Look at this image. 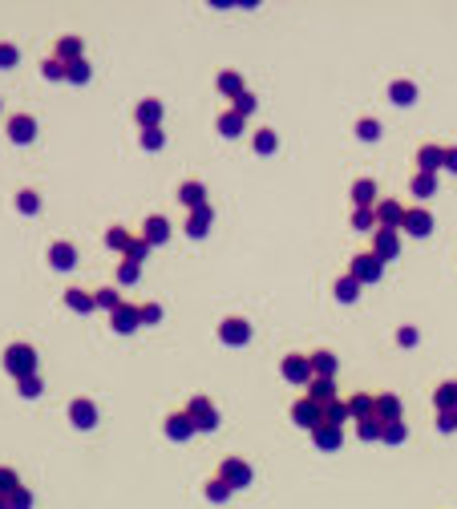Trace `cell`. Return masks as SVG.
<instances>
[{
  "mask_svg": "<svg viewBox=\"0 0 457 509\" xmlns=\"http://www.w3.org/2000/svg\"><path fill=\"white\" fill-rule=\"evenodd\" d=\"M0 364H4V372H8L12 380H28V376H37V347L24 344V340H17V344L4 347Z\"/></svg>",
  "mask_w": 457,
  "mask_h": 509,
  "instance_id": "6da1fadb",
  "label": "cell"
},
{
  "mask_svg": "<svg viewBox=\"0 0 457 509\" xmlns=\"http://www.w3.org/2000/svg\"><path fill=\"white\" fill-rule=\"evenodd\" d=\"M182 413L194 420V433H215L218 424H223V417H218V408L211 404V396H207V392H194L191 400H187V408H182Z\"/></svg>",
  "mask_w": 457,
  "mask_h": 509,
  "instance_id": "7a4b0ae2",
  "label": "cell"
},
{
  "mask_svg": "<svg viewBox=\"0 0 457 509\" xmlns=\"http://www.w3.org/2000/svg\"><path fill=\"white\" fill-rule=\"evenodd\" d=\"M348 275L356 279V283H381L385 279V263L377 259L372 251H361V254H352V263H348Z\"/></svg>",
  "mask_w": 457,
  "mask_h": 509,
  "instance_id": "3957f363",
  "label": "cell"
},
{
  "mask_svg": "<svg viewBox=\"0 0 457 509\" xmlns=\"http://www.w3.org/2000/svg\"><path fill=\"white\" fill-rule=\"evenodd\" d=\"M223 485H231V489H247L251 481H255V473H251V465L243 461V457H223L218 461V473H215Z\"/></svg>",
  "mask_w": 457,
  "mask_h": 509,
  "instance_id": "277c9868",
  "label": "cell"
},
{
  "mask_svg": "<svg viewBox=\"0 0 457 509\" xmlns=\"http://www.w3.org/2000/svg\"><path fill=\"white\" fill-rule=\"evenodd\" d=\"M279 376L288 380V384H312L316 372H312V356H300V352H291L279 360Z\"/></svg>",
  "mask_w": 457,
  "mask_h": 509,
  "instance_id": "5b68a950",
  "label": "cell"
},
{
  "mask_svg": "<svg viewBox=\"0 0 457 509\" xmlns=\"http://www.w3.org/2000/svg\"><path fill=\"white\" fill-rule=\"evenodd\" d=\"M4 134H8L12 146H28V141L37 138V117H33V114H8Z\"/></svg>",
  "mask_w": 457,
  "mask_h": 509,
  "instance_id": "8992f818",
  "label": "cell"
},
{
  "mask_svg": "<svg viewBox=\"0 0 457 509\" xmlns=\"http://www.w3.org/2000/svg\"><path fill=\"white\" fill-rule=\"evenodd\" d=\"M291 424H300V429H308V433H312V429L324 424V408L316 404L312 396H300V400L291 404Z\"/></svg>",
  "mask_w": 457,
  "mask_h": 509,
  "instance_id": "52a82bcc",
  "label": "cell"
},
{
  "mask_svg": "<svg viewBox=\"0 0 457 509\" xmlns=\"http://www.w3.org/2000/svg\"><path fill=\"white\" fill-rule=\"evenodd\" d=\"M69 424L73 429H81V433L97 429V404L89 400V396H73L69 400Z\"/></svg>",
  "mask_w": 457,
  "mask_h": 509,
  "instance_id": "ba28073f",
  "label": "cell"
},
{
  "mask_svg": "<svg viewBox=\"0 0 457 509\" xmlns=\"http://www.w3.org/2000/svg\"><path fill=\"white\" fill-rule=\"evenodd\" d=\"M162 114H166V105H162L158 97H142V101L134 105V121H138V130H162Z\"/></svg>",
  "mask_w": 457,
  "mask_h": 509,
  "instance_id": "9c48e42d",
  "label": "cell"
},
{
  "mask_svg": "<svg viewBox=\"0 0 457 509\" xmlns=\"http://www.w3.org/2000/svg\"><path fill=\"white\" fill-rule=\"evenodd\" d=\"M405 202H397V198H381L372 214H377V227H385V231H401V223H405Z\"/></svg>",
  "mask_w": 457,
  "mask_h": 509,
  "instance_id": "30bf717a",
  "label": "cell"
},
{
  "mask_svg": "<svg viewBox=\"0 0 457 509\" xmlns=\"http://www.w3.org/2000/svg\"><path fill=\"white\" fill-rule=\"evenodd\" d=\"M401 234L429 239V234H433V214H429L425 207H409V210H405V223H401Z\"/></svg>",
  "mask_w": 457,
  "mask_h": 509,
  "instance_id": "8fae6325",
  "label": "cell"
},
{
  "mask_svg": "<svg viewBox=\"0 0 457 509\" xmlns=\"http://www.w3.org/2000/svg\"><path fill=\"white\" fill-rule=\"evenodd\" d=\"M372 254L388 267V263L401 254V231H385V227H377V234H372Z\"/></svg>",
  "mask_w": 457,
  "mask_h": 509,
  "instance_id": "7c38bea8",
  "label": "cell"
},
{
  "mask_svg": "<svg viewBox=\"0 0 457 509\" xmlns=\"http://www.w3.org/2000/svg\"><path fill=\"white\" fill-rule=\"evenodd\" d=\"M218 340L231 347H243L247 340H251V324L243 320V316H227L223 324H218Z\"/></svg>",
  "mask_w": 457,
  "mask_h": 509,
  "instance_id": "4fadbf2b",
  "label": "cell"
},
{
  "mask_svg": "<svg viewBox=\"0 0 457 509\" xmlns=\"http://www.w3.org/2000/svg\"><path fill=\"white\" fill-rule=\"evenodd\" d=\"M417 170H421V174H437V170H445V146H437V141H421V146H417Z\"/></svg>",
  "mask_w": 457,
  "mask_h": 509,
  "instance_id": "5bb4252c",
  "label": "cell"
},
{
  "mask_svg": "<svg viewBox=\"0 0 457 509\" xmlns=\"http://www.w3.org/2000/svg\"><path fill=\"white\" fill-rule=\"evenodd\" d=\"M110 327H114V331H118V336H130V331H138V327H142V311H138V303H121L118 311H114V316H110Z\"/></svg>",
  "mask_w": 457,
  "mask_h": 509,
  "instance_id": "9a60e30c",
  "label": "cell"
},
{
  "mask_svg": "<svg viewBox=\"0 0 457 509\" xmlns=\"http://www.w3.org/2000/svg\"><path fill=\"white\" fill-rule=\"evenodd\" d=\"M348 198H352V207L356 210H372L377 202H381V186L372 182V178H356L352 190H348Z\"/></svg>",
  "mask_w": 457,
  "mask_h": 509,
  "instance_id": "2e32d148",
  "label": "cell"
},
{
  "mask_svg": "<svg viewBox=\"0 0 457 509\" xmlns=\"http://www.w3.org/2000/svg\"><path fill=\"white\" fill-rule=\"evenodd\" d=\"M49 267L53 271H73L77 267V247L73 243H65V239H57V243H49Z\"/></svg>",
  "mask_w": 457,
  "mask_h": 509,
  "instance_id": "e0dca14e",
  "label": "cell"
},
{
  "mask_svg": "<svg viewBox=\"0 0 457 509\" xmlns=\"http://www.w3.org/2000/svg\"><path fill=\"white\" fill-rule=\"evenodd\" d=\"M138 239H146L150 247H166V239H170V223L162 218V214H150L142 223V231H138Z\"/></svg>",
  "mask_w": 457,
  "mask_h": 509,
  "instance_id": "ac0fdd59",
  "label": "cell"
},
{
  "mask_svg": "<svg viewBox=\"0 0 457 509\" xmlns=\"http://www.w3.org/2000/svg\"><path fill=\"white\" fill-rule=\"evenodd\" d=\"M417 97H421V89L413 85L409 77H397V81H388V105H401V110H405V105H413Z\"/></svg>",
  "mask_w": 457,
  "mask_h": 509,
  "instance_id": "d6986e66",
  "label": "cell"
},
{
  "mask_svg": "<svg viewBox=\"0 0 457 509\" xmlns=\"http://www.w3.org/2000/svg\"><path fill=\"white\" fill-rule=\"evenodd\" d=\"M215 89L223 93L227 101L243 97V93H247V85H243V73H239V69H218V77H215Z\"/></svg>",
  "mask_w": 457,
  "mask_h": 509,
  "instance_id": "ffe728a7",
  "label": "cell"
},
{
  "mask_svg": "<svg viewBox=\"0 0 457 509\" xmlns=\"http://www.w3.org/2000/svg\"><path fill=\"white\" fill-rule=\"evenodd\" d=\"M344 404H348V417L361 424V420H368L372 413H377V392H352Z\"/></svg>",
  "mask_w": 457,
  "mask_h": 509,
  "instance_id": "44dd1931",
  "label": "cell"
},
{
  "mask_svg": "<svg viewBox=\"0 0 457 509\" xmlns=\"http://www.w3.org/2000/svg\"><path fill=\"white\" fill-rule=\"evenodd\" d=\"M312 445L320 449V453H336L340 445H344V429H336V424H320V429H312Z\"/></svg>",
  "mask_w": 457,
  "mask_h": 509,
  "instance_id": "7402d4cb",
  "label": "cell"
},
{
  "mask_svg": "<svg viewBox=\"0 0 457 509\" xmlns=\"http://www.w3.org/2000/svg\"><path fill=\"white\" fill-rule=\"evenodd\" d=\"M162 433H166L170 440H191L194 437V420L187 417V413H170V417L162 420Z\"/></svg>",
  "mask_w": 457,
  "mask_h": 509,
  "instance_id": "603a6c76",
  "label": "cell"
},
{
  "mask_svg": "<svg viewBox=\"0 0 457 509\" xmlns=\"http://www.w3.org/2000/svg\"><path fill=\"white\" fill-rule=\"evenodd\" d=\"M81 53H85V41L81 37H57V45H53V57L61 61V65H69V61H81Z\"/></svg>",
  "mask_w": 457,
  "mask_h": 509,
  "instance_id": "cb8c5ba5",
  "label": "cell"
},
{
  "mask_svg": "<svg viewBox=\"0 0 457 509\" xmlns=\"http://www.w3.org/2000/svg\"><path fill=\"white\" fill-rule=\"evenodd\" d=\"M211 223H215V207L207 202V207L191 210V218H187V234H191V239H207V231H211Z\"/></svg>",
  "mask_w": 457,
  "mask_h": 509,
  "instance_id": "d4e9b609",
  "label": "cell"
},
{
  "mask_svg": "<svg viewBox=\"0 0 457 509\" xmlns=\"http://www.w3.org/2000/svg\"><path fill=\"white\" fill-rule=\"evenodd\" d=\"M372 417L381 420V424L401 420V396L397 392H377V413H372Z\"/></svg>",
  "mask_w": 457,
  "mask_h": 509,
  "instance_id": "484cf974",
  "label": "cell"
},
{
  "mask_svg": "<svg viewBox=\"0 0 457 509\" xmlns=\"http://www.w3.org/2000/svg\"><path fill=\"white\" fill-rule=\"evenodd\" d=\"M336 368H340L336 352H328V347L312 352V372H316V380H336Z\"/></svg>",
  "mask_w": 457,
  "mask_h": 509,
  "instance_id": "4316f807",
  "label": "cell"
},
{
  "mask_svg": "<svg viewBox=\"0 0 457 509\" xmlns=\"http://www.w3.org/2000/svg\"><path fill=\"white\" fill-rule=\"evenodd\" d=\"M178 202H182L187 210L207 207V186H202V182H194V178H187V182L178 186Z\"/></svg>",
  "mask_w": 457,
  "mask_h": 509,
  "instance_id": "83f0119b",
  "label": "cell"
},
{
  "mask_svg": "<svg viewBox=\"0 0 457 509\" xmlns=\"http://www.w3.org/2000/svg\"><path fill=\"white\" fill-rule=\"evenodd\" d=\"M433 408L437 413H454L457 408V380H441L433 388Z\"/></svg>",
  "mask_w": 457,
  "mask_h": 509,
  "instance_id": "f1b7e54d",
  "label": "cell"
},
{
  "mask_svg": "<svg viewBox=\"0 0 457 509\" xmlns=\"http://www.w3.org/2000/svg\"><path fill=\"white\" fill-rule=\"evenodd\" d=\"M332 300H336V303H356V300H361V283L344 271V275L332 283Z\"/></svg>",
  "mask_w": 457,
  "mask_h": 509,
  "instance_id": "f546056e",
  "label": "cell"
},
{
  "mask_svg": "<svg viewBox=\"0 0 457 509\" xmlns=\"http://www.w3.org/2000/svg\"><path fill=\"white\" fill-rule=\"evenodd\" d=\"M243 121H247V117H239L235 110H223V114L215 117V130L231 141V138H239V134H243Z\"/></svg>",
  "mask_w": 457,
  "mask_h": 509,
  "instance_id": "4dcf8cb0",
  "label": "cell"
},
{
  "mask_svg": "<svg viewBox=\"0 0 457 509\" xmlns=\"http://www.w3.org/2000/svg\"><path fill=\"white\" fill-rule=\"evenodd\" d=\"M65 307H69V311H77V316H89V311H97L94 295H89V291H81V287H69V291H65Z\"/></svg>",
  "mask_w": 457,
  "mask_h": 509,
  "instance_id": "1f68e13d",
  "label": "cell"
},
{
  "mask_svg": "<svg viewBox=\"0 0 457 509\" xmlns=\"http://www.w3.org/2000/svg\"><path fill=\"white\" fill-rule=\"evenodd\" d=\"M409 190H413V198H421V202L433 198L437 194V174H421V170H417V174L409 178Z\"/></svg>",
  "mask_w": 457,
  "mask_h": 509,
  "instance_id": "d6a6232c",
  "label": "cell"
},
{
  "mask_svg": "<svg viewBox=\"0 0 457 509\" xmlns=\"http://www.w3.org/2000/svg\"><path fill=\"white\" fill-rule=\"evenodd\" d=\"M308 396H312L320 408H324V404H332V400H340V392H336V384H332V380H312V384H308Z\"/></svg>",
  "mask_w": 457,
  "mask_h": 509,
  "instance_id": "836d02e7",
  "label": "cell"
},
{
  "mask_svg": "<svg viewBox=\"0 0 457 509\" xmlns=\"http://www.w3.org/2000/svg\"><path fill=\"white\" fill-rule=\"evenodd\" d=\"M348 223H352V231H356V234H377V214H372V210H356V207H352Z\"/></svg>",
  "mask_w": 457,
  "mask_h": 509,
  "instance_id": "e575fe53",
  "label": "cell"
},
{
  "mask_svg": "<svg viewBox=\"0 0 457 509\" xmlns=\"http://www.w3.org/2000/svg\"><path fill=\"white\" fill-rule=\"evenodd\" d=\"M134 239H138V234H130L126 227H118V223L105 231V243H110V251H121V254L130 251V243H134Z\"/></svg>",
  "mask_w": 457,
  "mask_h": 509,
  "instance_id": "d590c367",
  "label": "cell"
},
{
  "mask_svg": "<svg viewBox=\"0 0 457 509\" xmlns=\"http://www.w3.org/2000/svg\"><path fill=\"white\" fill-rule=\"evenodd\" d=\"M89 77H94V69H89V61H85V57L65 65V81H69V85H85Z\"/></svg>",
  "mask_w": 457,
  "mask_h": 509,
  "instance_id": "8d00e7d4",
  "label": "cell"
},
{
  "mask_svg": "<svg viewBox=\"0 0 457 509\" xmlns=\"http://www.w3.org/2000/svg\"><path fill=\"white\" fill-rule=\"evenodd\" d=\"M94 303L101 307V311H110V316H114V311H118L126 300L118 295V287H101V291H94Z\"/></svg>",
  "mask_w": 457,
  "mask_h": 509,
  "instance_id": "74e56055",
  "label": "cell"
},
{
  "mask_svg": "<svg viewBox=\"0 0 457 509\" xmlns=\"http://www.w3.org/2000/svg\"><path fill=\"white\" fill-rule=\"evenodd\" d=\"M251 146H255V154H275V150H279V138H275V130H259V134H255V138H251Z\"/></svg>",
  "mask_w": 457,
  "mask_h": 509,
  "instance_id": "f35d334b",
  "label": "cell"
},
{
  "mask_svg": "<svg viewBox=\"0 0 457 509\" xmlns=\"http://www.w3.org/2000/svg\"><path fill=\"white\" fill-rule=\"evenodd\" d=\"M344 420H352V417H348V404H344V400L324 404V424H336V429H344Z\"/></svg>",
  "mask_w": 457,
  "mask_h": 509,
  "instance_id": "ab89813d",
  "label": "cell"
},
{
  "mask_svg": "<svg viewBox=\"0 0 457 509\" xmlns=\"http://www.w3.org/2000/svg\"><path fill=\"white\" fill-rule=\"evenodd\" d=\"M202 493H207V501H215V506H223V501H231V493H235V489H231V485H223L218 477H211V481L202 485Z\"/></svg>",
  "mask_w": 457,
  "mask_h": 509,
  "instance_id": "60d3db41",
  "label": "cell"
},
{
  "mask_svg": "<svg viewBox=\"0 0 457 509\" xmlns=\"http://www.w3.org/2000/svg\"><path fill=\"white\" fill-rule=\"evenodd\" d=\"M12 202H17L21 214H37V210H41V194H37V190H17V198H12Z\"/></svg>",
  "mask_w": 457,
  "mask_h": 509,
  "instance_id": "b9f144b4",
  "label": "cell"
},
{
  "mask_svg": "<svg viewBox=\"0 0 457 509\" xmlns=\"http://www.w3.org/2000/svg\"><path fill=\"white\" fill-rule=\"evenodd\" d=\"M17 489H21V477H17V469L0 465V497H12Z\"/></svg>",
  "mask_w": 457,
  "mask_h": 509,
  "instance_id": "7bdbcfd3",
  "label": "cell"
},
{
  "mask_svg": "<svg viewBox=\"0 0 457 509\" xmlns=\"http://www.w3.org/2000/svg\"><path fill=\"white\" fill-rule=\"evenodd\" d=\"M356 138H361V141H377V138H381V121H377V117H361V121H356Z\"/></svg>",
  "mask_w": 457,
  "mask_h": 509,
  "instance_id": "ee69618b",
  "label": "cell"
},
{
  "mask_svg": "<svg viewBox=\"0 0 457 509\" xmlns=\"http://www.w3.org/2000/svg\"><path fill=\"white\" fill-rule=\"evenodd\" d=\"M405 437H409L405 420H393V424H385V433H381V440H385V445H405Z\"/></svg>",
  "mask_w": 457,
  "mask_h": 509,
  "instance_id": "f6af8a7d",
  "label": "cell"
},
{
  "mask_svg": "<svg viewBox=\"0 0 457 509\" xmlns=\"http://www.w3.org/2000/svg\"><path fill=\"white\" fill-rule=\"evenodd\" d=\"M381 433H385V424H381L377 417H368V420L356 424V437H361V440H381Z\"/></svg>",
  "mask_w": 457,
  "mask_h": 509,
  "instance_id": "bcb514c9",
  "label": "cell"
},
{
  "mask_svg": "<svg viewBox=\"0 0 457 509\" xmlns=\"http://www.w3.org/2000/svg\"><path fill=\"white\" fill-rule=\"evenodd\" d=\"M255 105H259V97H255L251 89L243 93V97H235V101H231V110H235L239 117H251V114H255Z\"/></svg>",
  "mask_w": 457,
  "mask_h": 509,
  "instance_id": "7dc6e473",
  "label": "cell"
},
{
  "mask_svg": "<svg viewBox=\"0 0 457 509\" xmlns=\"http://www.w3.org/2000/svg\"><path fill=\"white\" fill-rule=\"evenodd\" d=\"M17 392L24 400H37V396L45 392V384H41V376H28V380H17Z\"/></svg>",
  "mask_w": 457,
  "mask_h": 509,
  "instance_id": "c3c4849f",
  "label": "cell"
},
{
  "mask_svg": "<svg viewBox=\"0 0 457 509\" xmlns=\"http://www.w3.org/2000/svg\"><path fill=\"white\" fill-rule=\"evenodd\" d=\"M154 251V247H150V243H146V239H134V243H130V251L121 254V259H130V263H138V267H142L146 263V254Z\"/></svg>",
  "mask_w": 457,
  "mask_h": 509,
  "instance_id": "681fc988",
  "label": "cell"
},
{
  "mask_svg": "<svg viewBox=\"0 0 457 509\" xmlns=\"http://www.w3.org/2000/svg\"><path fill=\"white\" fill-rule=\"evenodd\" d=\"M17 61H21V49L0 41V69H17Z\"/></svg>",
  "mask_w": 457,
  "mask_h": 509,
  "instance_id": "f907efd6",
  "label": "cell"
},
{
  "mask_svg": "<svg viewBox=\"0 0 457 509\" xmlns=\"http://www.w3.org/2000/svg\"><path fill=\"white\" fill-rule=\"evenodd\" d=\"M41 77L45 81H65V65L57 57H49V61H41Z\"/></svg>",
  "mask_w": 457,
  "mask_h": 509,
  "instance_id": "816d5d0a",
  "label": "cell"
},
{
  "mask_svg": "<svg viewBox=\"0 0 457 509\" xmlns=\"http://www.w3.org/2000/svg\"><path fill=\"white\" fill-rule=\"evenodd\" d=\"M138 279H142V267L130 263V259H121L118 263V283H138Z\"/></svg>",
  "mask_w": 457,
  "mask_h": 509,
  "instance_id": "f5cc1de1",
  "label": "cell"
},
{
  "mask_svg": "<svg viewBox=\"0 0 457 509\" xmlns=\"http://www.w3.org/2000/svg\"><path fill=\"white\" fill-rule=\"evenodd\" d=\"M142 150H150V154H154V150H162V146H166V134H162V130H142Z\"/></svg>",
  "mask_w": 457,
  "mask_h": 509,
  "instance_id": "db71d44e",
  "label": "cell"
},
{
  "mask_svg": "<svg viewBox=\"0 0 457 509\" xmlns=\"http://www.w3.org/2000/svg\"><path fill=\"white\" fill-rule=\"evenodd\" d=\"M138 311H142V327L162 324V307H158V303H138Z\"/></svg>",
  "mask_w": 457,
  "mask_h": 509,
  "instance_id": "11a10c76",
  "label": "cell"
},
{
  "mask_svg": "<svg viewBox=\"0 0 457 509\" xmlns=\"http://www.w3.org/2000/svg\"><path fill=\"white\" fill-rule=\"evenodd\" d=\"M417 340H421V331H417L413 324L397 327V344H401V347H417Z\"/></svg>",
  "mask_w": 457,
  "mask_h": 509,
  "instance_id": "9f6ffc18",
  "label": "cell"
},
{
  "mask_svg": "<svg viewBox=\"0 0 457 509\" xmlns=\"http://www.w3.org/2000/svg\"><path fill=\"white\" fill-rule=\"evenodd\" d=\"M8 509H33V489H17L12 497H8Z\"/></svg>",
  "mask_w": 457,
  "mask_h": 509,
  "instance_id": "6f0895ef",
  "label": "cell"
},
{
  "mask_svg": "<svg viewBox=\"0 0 457 509\" xmlns=\"http://www.w3.org/2000/svg\"><path fill=\"white\" fill-rule=\"evenodd\" d=\"M437 429L441 433H457V408L454 413H437Z\"/></svg>",
  "mask_w": 457,
  "mask_h": 509,
  "instance_id": "680465c9",
  "label": "cell"
},
{
  "mask_svg": "<svg viewBox=\"0 0 457 509\" xmlns=\"http://www.w3.org/2000/svg\"><path fill=\"white\" fill-rule=\"evenodd\" d=\"M445 170L457 174V146H445Z\"/></svg>",
  "mask_w": 457,
  "mask_h": 509,
  "instance_id": "91938a15",
  "label": "cell"
},
{
  "mask_svg": "<svg viewBox=\"0 0 457 509\" xmlns=\"http://www.w3.org/2000/svg\"><path fill=\"white\" fill-rule=\"evenodd\" d=\"M0 509H8V497H0Z\"/></svg>",
  "mask_w": 457,
  "mask_h": 509,
  "instance_id": "94428289",
  "label": "cell"
},
{
  "mask_svg": "<svg viewBox=\"0 0 457 509\" xmlns=\"http://www.w3.org/2000/svg\"><path fill=\"white\" fill-rule=\"evenodd\" d=\"M0 105H4V101H0Z\"/></svg>",
  "mask_w": 457,
  "mask_h": 509,
  "instance_id": "6125c7cd",
  "label": "cell"
}]
</instances>
